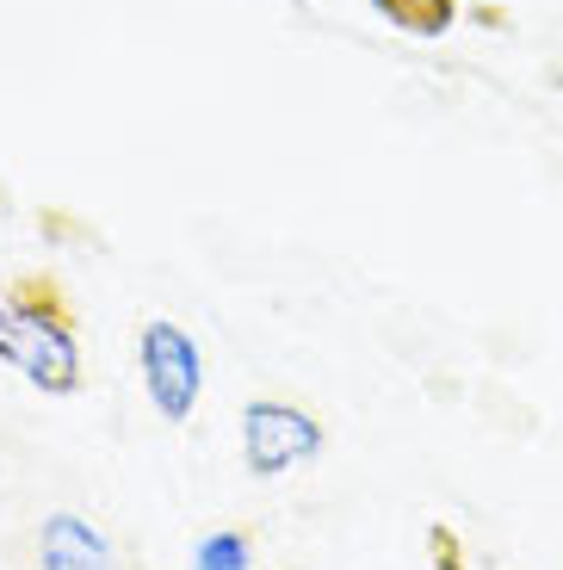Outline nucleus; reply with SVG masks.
<instances>
[{
	"instance_id": "obj_1",
	"label": "nucleus",
	"mask_w": 563,
	"mask_h": 570,
	"mask_svg": "<svg viewBox=\"0 0 563 570\" xmlns=\"http://www.w3.org/2000/svg\"><path fill=\"white\" fill-rule=\"evenodd\" d=\"M0 366H13L38 397H75L87 385L75 304L50 273L0 279Z\"/></svg>"
},
{
	"instance_id": "obj_2",
	"label": "nucleus",
	"mask_w": 563,
	"mask_h": 570,
	"mask_svg": "<svg viewBox=\"0 0 563 570\" xmlns=\"http://www.w3.org/2000/svg\"><path fill=\"white\" fill-rule=\"evenodd\" d=\"M137 385L168 428H186L205 403V347L186 323L149 316L137 328Z\"/></svg>"
},
{
	"instance_id": "obj_3",
	"label": "nucleus",
	"mask_w": 563,
	"mask_h": 570,
	"mask_svg": "<svg viewBox=\"0 0 563 570\" xmlns=\"http://www.w3.org/2000/svg\"><path fill=\"white\" fill-rule=\"evenodd\" d=\"M236 446H241V471L273 484V478H292V471L316 465L328 446L323 422H316L304 403L292 397H248L241 403V428H236Z\"/></svg>"
},
{
	"instance_id": "obj_4",
	"label": "nucleus",
	"mask_w": 563,
	"mask_h": 570,
	"mask_svg": "<svg viewBox=\"0 0 563 570\" xmlns=\"http://www.w3.org/2000/svg\"><path fill=\"white\" fill-rule=\"evenodd\" d=\"M38 570H125V564H118V546L99 521H87L81 509H57L43 514L38 528Z\"/></svg>"
},
{
	"instance_id": "obj_5",
	"label": "nucleus",
	"mask_w": 563,
	"mask_h": 570,
	"mask_svg": "<svg viewBox=\"0 0 563 570\" xmlns=\"http://www.w3.org/2000/svg\"><path fill=\"white\" fill-rule=\"evenodd\" d=\"M186 570H254V540L241 528H211L192 546Z\"/></svg>"
}]
</instances>
